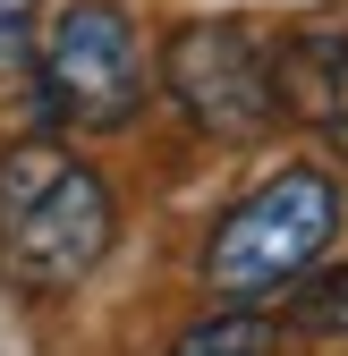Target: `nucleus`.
Instances as JSON below:
<instances>
[{"instance_id": "f257e3e1", "label": "nucleus", "mask_w": 348, "mask_h": 356, "mask_svg": "<svg viewBox=\"0 0 348 356\" xmlns=\"http://www.w3.org/2000/svg\"><path fill=\"white\" fill-rule=\"evenodd\" d=\"M119 238V195L52 136L0 145V280L17 297H68L102 272Z\"/></svg>"}, {"instance_id": "f03ea898", "label": "nucleus", "mask_w": 348, "mask_h": 356, "mask_svg": "<svg viewBox=\"0 0 348 356\" xmlns=\"http://www.w3.org/2000/svg\"><path fill=\"white\" fill-rule=\"evenodd\" d=\"M348 220V195L340 178L315 170V161H289L272 170L264 187H246L204 238V289L212 305H238V314H264V305L297 297L315 280V263L331 254Z\"/></svg>"}, {"instance_id": "7ed1b4c3", "label": "nucleus", "mask_w": 348, "mask_h": 356, "mask_svg": "<svg viewBox=\"0 0 348 356\" xmlns=\"http://www.w3.org/2000/svg\"><path fill=\"white\" fill-rule=\"evenodd\" d=\"M145 34L119 0H68L42 26L34 127H127L145 111Z\"/></svg>"}, {"instance_id": "20e7f679", "label": "nucleus", "mask_w": 348, "mask_h": 356, "mask_svg": "<svg viewBox=\"0 0 348 356\" xmlns=\"http://www.w3.org/2000/svg\"><path fill=\"white\" fill-rule=\"evenodd\" d=\"M161 94L212 145H255L280 119V60L246 17H187L161 42Z\"/></svg>"}, {"instance_id": "39448f33", "label": "nucleus", "mask_w": 348, "mask_h": 356, "mask_svg": "<svg viewBox=\"0 0 348 356\" xmlns=\"http://www.w3.org/2000/svg\"><path fill=\"white\" fill-rule=\"evenodd\" d=\"M280 111L315 119L348 161V34H297L280 51Z\"/></svg>"}, {"instance_id": "423d86ee", "label": "nucleus", "mask_w": 348, "mask_h": 356, "mask_svg": "<svg viewBox=\"0 0 348 356\" xmlns=\"http://www.w3.org/2000/svg\"><path fill=\"white\" fill-rule=\"evenodd\" d=\"M170 356H272V323L221 305V314H204V323H187L170 339Z\"/></svg>"}, {"instance_id": "0eeeda50", "label": "nucleus", "mask_w": 348, "mask_h": 356, "mask_svg": "<svg viewBox=\"0 0 348 356\" xmlns=\"http://www.w3.org/2000/svg\"><path fill=\"white\" fill-rule=\"evenodd\" d=\"M289 323H297V331H315V339H348V263L315 272L306 289L289 297Z\"/></svg>"}, {"instance_id": "6e6552de", "label": "nucleus", "mask_w": 348, "mask_h": 356, "mask_svg": "<svg viewBox=\"0 0 348 356\" xmlns=\"http://www.w3.org/2000/svg\"><path fill=\"white\" fill-rule=\"evenodd\" d=\"M42 60V0H0V85H34Z\"/></svg>"}]
</instances>
